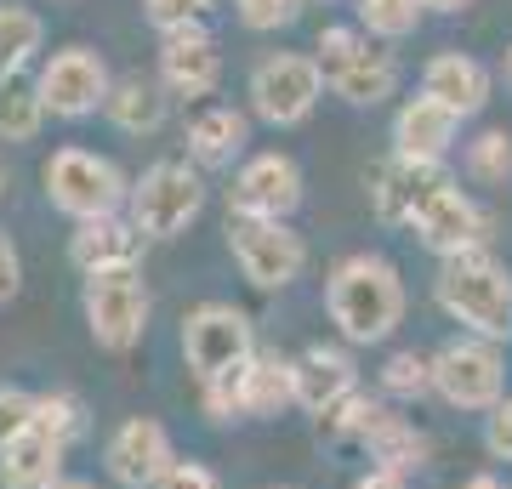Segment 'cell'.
Instances as JSON below:
<instances>
[{
  "label": "cell",
  "mask_w": 512,
  "mask_h": 489,
  "mask_svg": "<svg viewBox=\"0 0 512 489\" xmlns=\"http://www.w3.org/2000/svg\"><path fill=\"white\" fill-rule=\"evenodd\" d=\"M177 461L183 455H177V444L165 433V421L154 416H126L109 433V444H103V467H109V478L120 489H154Z\"/></svg>",
  "instance_id": "obj_13"
},
{
  "label": "cell",
  "mask_w": 512,
  "mask_h": 489,
  "mask_svg": "<svg viewBox=\"0 0 512 489\" xmlns=\"http://www.w3.org/2000/svg\"><path fill=\"white\" fill-rule=\"evenodd\" d=\"M302 165L291 154H251L239 160L234 188H228V217H268L291 222V211L302 205Z\"/></svg>",
  "instance_id": "obj_12"
},
{
  "label": "cell",
  "mask_w": 512,
  "mask_h": 489,
  "mask_svg": "<svg viewBox=\"0 0 512 489\" xmlns=\"http://www.w3.org/2000/svg\"><path fill=\"white\" fill-rule=\"evenodd\" d=\"M251 143V120L228 103H211L188 120V160L200 165V171H222V165H234Z\"/></svg>",
  "instance_id": "obj_22"
},
{
  "label": "cell",
  "mask_w": 512,
  "mask_h": 489,
  "mask_svg": "<svg viewBox=\"0 0 512 489\" xmlns=\"http://www.w3.org/2000/svg\"><path fill=\"white\" fill-rule=\"evenodd\" d=\"M46 97H40V80L29 74H12L0 80V143H35L40 126H46Z\"/></svg>",
  "instance_id": "obj_25"
},
{
  "label": "cell",
  "mask_w": 512,
  "mask_h": 489,
  "mask_svg": "<svg viewBox=\"0 0 512 489\" xmlns=\"http://www.w3.org/2000/svg\"><path fill=\"white\" fill-rule=\"evenodd\" d=\"M35 421L52 427L57 438H69V444L86 438V404L74 399V393H35Z\"/></svg>",
  "instance_id": "obj_31"
},
{
  "label": "cell",
  "mask_w": 512,
  "mask_h": 489,
  "mask_svg": "<svg viewBox=\"0 0 512 489\" xmlns=\"http://www.w3.org/2000/svg\"><path fill=\"white\" fill-rule=\"evenodd\" d=\"M404 279L387 256L353 251L325 279V313L348 347H376L404 325Z\"/></svg>",
  "instance_id": "obj_1"
},
{
  "label": "cell",
  "mask_w": 512,
  "mask_h": 489,
  "mask_svg": "<svg viewBox=\"0 0 512 489\" xmlns=\"http://www.w3.org/2000/svg\"><path fill=\"white\" fill-rule=\"evenodd\" d=\"M228 251L251 290H291L308 268V239L268 217H228Z\"/></svg>",
  "instance_id": "obj_10"
},
{
  "label": "cell",
  "mask_w": 512,
  "mask_h": 489,
  "mask_svg": "<svg viewBox=\"0 0 512 489\" xmlns=\"http://www.w3.org/2000/svg\"><path fill=\"white\" fill-rule=\"evenodd\" d=\"M35 427V393H23V387H6L0 381V450L12 444V438H23Z\"/></svg>",
  "instance_id": "obj_34"
},
{
  "label": "cell",
  "mask_w": 512,
  "mask_h": 489,
  "mask_svg": "<svg viewBox=\"0 0 512 489\" xmlns=\"http://www.w3.org/2000/svg\"><path fill=\"white\" fill-rule=\"evenodd\" d=\"M69 262H74L80 273L131 268V262H143V234L131 228V217L74 222V234H69Z\"/></svg>",
  "instance_id": "obj_18"
},
{
  "label": "cell",
  "mask_w": 512,
  "mask_h": 489,
  "mask_svg": "<svg viewBox=\"0 0 512 489\" xmlns=\"http://www.w3.org/2000/svg\"><path fill=\"white\" fill-rule=\"evenodd\" d=\"M165 97L171 91L160 80H148V74H120L109 91V103L103 114L114 120V131H126V137H148V131L165 126Z\"/></svg>",
  "instance_id": "obj_24"
},
{
  "label": "cell",
  "mask_w": 512,
  "mask_h": 489,
  "mask_svg": "<svg viewBox=\"0 0 512 489\" xmlns=\"http://www.w3.org/2000/svg\"><path fill=\"white\" fill-rule=\"evenodd\" d=\"M433 393H439L450 410L490 416L495 404L507 399V359H501V342L450 336V342L433 353Z\"/></svg>",
  "instance_id": "obj_6"
},
{
  "label": "cell",
  "mask_w": 512,
  "mask_h": 489,
  "mask_svg": "<svg viewBox=\"0 0 512 489\" xmlns=\"http://www.w3.org/2000/svg\"><path fill=\"white\" fill-rule=\"evenodd\" d=\"M421 91L439 97L444 109H456L461 120H473V114L490 103V69L467 52H439L421 69Z\"/></svg>",
  "instance_id": "obj_19"
},
{
  "label": "cell",
  "mask_w": 512,
  "mask_h": 489,
  "mask_svg": "<svg viewBox=\"0 0 512 489\" xmlns=\"http://www.w3.org/2000/svg\"><path fill=\"white\" fill-rule=\"evenodd\" d=\"M404 228H416V239L439 256V262L467 256V251H490V217H484V205H478L450 171L416 200V211H410Z\"/></svg>",
  "instance_id": "obj_9"
},
{
  "label": "cell",
  "mask_w": 512,
  "mask_h": 489,
  "mask_svg": "<svg viewBox=\"0 0 512 489\" xmlns=\"http://www.w3.org/2000/svg\"><path fill=\"white\" fill-rule=\"evenodd\" d=\"M376 410H382V399H370L365 387H353L348 399H336L325 416H313V421H319V438L325 444H336V450L359 444L365 450V433H370V421H376Z\"/></svg>",
  "instance_id": "obj_27"
},
{
  "label": "cell",
  "mask_w": 512,
  "mask_h": 489,
  "mask_svg": "<svg viewBox=\"0 0 512 489\" xmlns=\"http://www.w3.org/2000/svg\"><path fill=\"white\" fill-rule=\"evenodd\" d=\"M57 489H97V484H86V478H63Z\"/></svg>",
  "instance_id": "obj_43"
},
{
  "label": "cell",
  "mask_w": 512,
  "mask_h": 489,
  "mask_svg": "<svg viewBox=\"0 0 512 489\" xmlns=\"http://www.w3.org/2000/svg\"><path fill=\"white\" fill-rule=\"evenodd\" d=\"M330 97H342L348 109H376V103H387L393 91H399V63H393V52H382V46H359V52L342 63L336 74H325Z\"/></svg>",
  "instance_id": "obj_20"
},
{
  "label": "cell",
  "mask_w": 512,
  "mask_h": 489,
  "mask_svg": "<svg viewBox=\"0 0 512 489\" xmlns=\"http://www.w3.org/2000/svg\"><path fill=\"white\" fill-rule=\"evenodd\" d=\"M359 387V364L348 359V347H325L313 342L296 353V404L308 416H325L336 399H348Z\"/></svg>",
  "instance_id": "obj_17"
},
{
  "label": "cell",
  "mask_w": 512,
  "mask_h": 489,
  "mask_svg": "<svg viewBox=\"0 0 512 489\" xmlns=\"http://www.w3.org/2000/svg\"><path fill=\"white\" fill-rule=\"evenodd\" d=\"M461 137V114L444 109L439 97H404L393 114V154L399 160H421V165H444V154Z\"/></svg>",
  "instance_id": "obj_15"
},
{
  "label": "cell",
  "mask_w": 512,
  "mask_h": 489,
  "mask_svg": "<svg viewBox=\"0 0 512 489\" xmlns=\"http://www.w3.org/2000/svg\"><path fill=\"white\" fill-rule=\"evenodd\" d=\"M69 438H57L52 427H29L23 438H12L0 450V489H57L63 467H69Z\"/></svg>",
  "instance_id": "obj_16"
},
{
  "label": "cell",
  "mask_w": 512,
  "mask_h": 489,
  "mask_svg": "<svg viewBox=\"0 0 512 489\" xmlns=\"http://www.w3.org/2000/svg\"><path fill=\"white\" fill-rule=\"evenodd\" d=\"M382 399H427L433 393V353H416V347H399L382 359Z\"/></svg>",
  "instance_id": "obj_28"
},
{
  "label": "cell",
  "mask_w": 512,
  "mask_h": 489,
  "mask_svg": "<svg viewBox=\"0 0 512 489\" xmlns=\"http://www.w3.org/2000/svg\"><path fill=\"white\" fill-rule=\"evenodd\" d=\"M205 211V182L194 160H154L143 177L131 182L126 217L143 239H177L188 234Z\"/></svg>",
  "instance_id": "obj_5"
},
{
  "label": "cell",
  "mask_w": 512,
  "mask_h": 489,
  "mask_svg": "<svg viewBox=\"0 0 512 489\" xmlns=\"http://www.w3.org/2000/svg\"><path fill=\"white\" fill-rule=\"evenodd\" d=\"M421 6H427V12H467L473 0H421Z\"/></svg>",
  "instance_id": "obj_41"
},
{
  "label": "cell",
  "mask_w": 512,
  "mask_h": 489,
  "mask_svg": "<svg viewBox=\"0 0 512 489\" xmlns=\"http://www.w3.org/2000/svg\"><path fill=\"white\" fill-rule=\"evenodd\" d=\"M160 86L171 97H211L222 86V46L211 29H177L160 40Z\"/></svg>",
  "instance_id": "obj_14"
},
{
  "label": "cell",
  "mask_w": 512,
  "mask_h": 489,
  "mask_svg": "<svg viewBox=\"0 0 512 489\" xmlns=\"http://www.w3.org/2000/svg\"><path fill=\"white\" fill-rule=\"evenodd\" d=\"M353 489H410V478H399V472H382V467H370L353 478Z\"/></svg>",
  "instance_id": "obj_39"
},
{
  "label": "cell",
  "mask_w": 512,
  "mask_h": 489,
  "mask_svg": "<svg viewBox=\"0 0 512 489\" xmlns=\"http://www.w3.org/2000/svg\"><path fill=\"white\" fill-rule=\"evenodd\" d=\"M433 302L461 336H484V342H512V273L490 251H467L439 262L433 273Z\"/></svg>",
  "instance_id": "obj_2"
},
{
  "label": "cell",
  "mask_w": 512,
  "mask_h": 489,
  "mask_svg": "<svg viewBox=\"0 0 512 489\" xmlns=\"http://www.w3.org/2000/svg\"><path fill=\"white\" fill-rule=\"evenodd\" d=\"M80 313H86V330H92V342L103 347V353H131V347L148 336V319H154V296H148L143 262L86 273V285H80Z\"/></svg>",
  "instance_id": "obj_4"
},
{
  "label": "cell",
  "mask_w": 512,
  "mask_h": 489,
  "mask_svg": "<svg viewBox=\"0 0 512 489\" xmlns=\"http://www.w3.org/2000/svg\"><path fill=\"white\" fill-rule=\"evenodd\" d=\"M154 489H222V478L205 467V461H177V467L165 472Z\"/></svg>",
  "instance_id": "obj_37"
},
{
  "label": "cell",
  "mask_w": 512,
  "mask_h": 489,
  "mask_svg": "<svg viewBox=\"0 0 512 489\" xmlns=\"http://www.w3.org/2000/svg\"><path fill=\"white\" fill-rule=\"evenodd\" d=\"M296 404V359L256 353L245 364V421H274Z\"/></svg>",
  "instance_id": "obj_23"
},
{
  "label": "cell",
  "mask_w": 512,
  "mask_h": 489,
  "mask_svg": "<svg viewBox=\"0 0 512 489\" xmlns=\"http://www.w3.org/2000/svg\"><path fill=\"white\" fill-rule=\"evenodd\" d=\"M35 80H40V97H46V109L57 120H86V114H97L109 103V91H114L109 63L92 46H63V52H52Z\"/></svg>",
  "instance_id": "obj_11"
},
{
  "label": "cell",
  "mask_w": 512,
  "mask_h": 489,
  "mask_svg": "<svg viewBox=\"0 0 512 489\" xmlns=\"http://www.w3.org/2000/svg\"><path fill=\"white\" fill-rule=\"evenodd\" d=\"M40 182H46L52 211H63L69 222L120 217V211L131 205V177L126 171H120L109 154H92V148H74V143L57 148L52 160H46Z\"/></svg>",
  "instance_id": "obj_3"
},
{
  "label": "cell",
  "mask_w": 512,
  "mask_h": 489,
  "mask_svg": "<svg viewBox=\"0 0 512 489\" xmlns=\"http://www.w3.org/2000/svg\"><path fill=\"white\" fill-rule=\"evenodd\" d=\"M484 450H490V461H512V393L484 416Z\"/></svg>",
  "instance_id": "obj_36"
},
{
  "label": "cell",
  "mask_w": 512,
  "mask_h": 489,
  "mask_svg": "<svg viewBox=\"0 0 512 489\" xmlns=\"http://www.w3.org/2000/svg\"><path fill=\"white\" fill-rule=\"evenodd\" d=\"M359 46H365V35H359V29H348V23H330V29H319V40H313V63H319V74H336L353 52H359Z\"/></svg>",
  "instance_id": "obj_32"
},
{
  "label": "cell",
  "mask_w": 512,
  "mask_h": 489,
  "mask_svg": "<svg viewBox=\"0 0 512 489\" xmlns=\"http://www.w3.org/2000/svg\"><path fill=\"white\" fill-rule=\"evenodd\" d=\"M18 290H23V256H18V245H12V234L0 228V308H6Z\"/></svg>",
  "instance_id": "obj_38"
},
{
  "label": "cell",
  "mask_w": 512,
  "mask_h": 489,
  "mask_svg": "<svg viewBox=\"0 0 512 489\" xmlns=\"http://www.w3.org/2000/svg\"><path fill=\"white\" fill-rule=\"evenodd\" d=\"M325 74L313 63V52H268L251 63V80H245V97H251V114L268 120V126H302L319 97H325Z\"/></svg>",
  "instance_id": "obj_8"
},
{
  "label": "cell",
  "mask_w": 512,
  "mask_h": 489,
  "mask_svg": "<svg viewBox=\"0 0 512 489\" xmlns=\"http://www.w3.org/2000/svg\"><path fill=\"white\" fill-rule=\"evenodd\" d=\"M467 177L473 182H507L512 177V137L507 131H478L467 143Z\"/></svg>",
  "instance_id": "obj_30"
},
{
  "label": "cell",
  "mask_w": 512,
  "mask_h": 489,
  "mask_svg": "<svg viewBox=\"0 0 512 489\" xmlns=\"http://www.w3.org/2000/svg\"><path fill=\"white\" fill-rule=\"evenodd\" d=\"M353 12H359V29H365V35H376V40L416 35L421 18H427V6H421V0H359Z\"/></svg>",
  "instance_id": "obj_29"
},
{
  "label": "cell",
  "mask_w": 512,
  "mask_h": 489,
  "mask_svg": "<svg viewBox=\"0 0 512 489\" xmlns=\"http://www.w3.org/2000/svg\"><path fill=\"white\" fill-rule=\"evenodd\" d=\"M501 80L512 86V46H507V57H501Z\"/></svg>",
  "instance_id": "obj_42"
},
{
  "label": "cell",
  "mask_w": 512,
  "mask_h": 489,
  "mask_svg": "<svg viewBox=\"0 0 512 489\" xmlns=\"http://www.w3.org/2000/svg\"><path fill=\"white\" fill-rule=\"evenodd\" d=\"M251 359H256L251 313H239L234 302H200V308L183 313V364L200 387Z\"/></svg>",
  "instance_id": "obj_7"
},
{
  "label": "cell",
  "mask_w": 512,
  "mask_h": 489,
  "mask_svg": "<svg viewBox=\"0 0 512 489\" xmlns=\"http://www.w3.org/2000/svg\"><path fill=\"white\" fill-rule=\"evenodd\" d=\"M211 0H143V18L160 29V35H177V29H194L200 12Z\"/></svg>",
  "instance_id": "obj_35"
},
{
  "label": "cell",
  "mask_w": 512,
  "mask_h": 489,
  "mask_svg": "<svg viewBox=\"0 0 512 489\" xmlns=\"http://www.w3.org/2000/svg\"><path fill=\"white\" fill-rule=\"evenodd\" d=\"M46 46V23L40 12L18 6V0H0V80H12L35 63V52Z\"/></svg>",
  "instance_id": "obj_26"
},
{
  "label": "cell",
  "mask_w": 512,
  "mask_h": 489,
  "mask_svg": "<svg viewBox=\"0 0 512 489\" xmlns=\"http://www.w3.org/2000/svg\"><path fill=\"white\" fill-rule=\"evenodd\" d=\"M365 455H370V467H382V472H399V478H416L421 467H427V455H433V438L421 433L410 416H393V410H376V421H370V433H365Z\"/></svg>",
  "instance_id": "obj_21"
},
{
  "label": "cell",
  "mask_w": 512,
  "mask_h": 489,
  "mask_svg": "<svg viewBox=\"0 0 512 489\" xmlns=\"http://www.w3.org/2000/svg\"><path fill=\"white\" fill-rule=\"evenodd\" d=\"M234 12L245 29L268 35V29H285V23L302 18V0H234Z\"/></svg>",
  "instance_id": "obj_33"
},
{
  "label": "cell",
  "mask_w": 512,
  "mask_h": 489,
  "mask_svg": "<svg viewBox=\"0 0 512 489\" xmlns=\"http://www.w3.org/2000/svg\"><path fill=\"white\" fill-rule=\"evenodd\" d=\"M0 188H6V171H0Z\"/></svg>",
  "instance_id": "obj_44"
},
{
  "label": "cell",
  "mask_w": 512,
  "mask_h": 489,
  "mask_svg": "<svg viewBox=\"0 0 512 489\" xmlns=\"http://www.w3.org/2000/svg\"><path fill=\"white\" fill-rule=\"evenodd\" d=\"M456 489H507V484H501V472L484 467V472H467V478H461Z\"/></svg>",
  "instance_id": "obj_40"
}]
</instances>
